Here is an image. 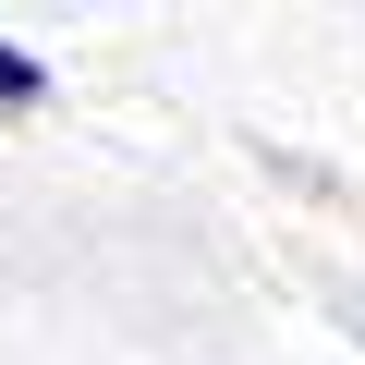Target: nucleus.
<instances>
[{
    "mask_svg": "<svg viewBox=\"0 0 365 365\" xmlns=\"http://www.w3.org/2000/svg\"><path fill=\"white\" fill-rule=\"evenodd\" d=\"M37 98H49V61H37V49H13V37H0V122H25Z\"/></svg>",
    "mask_w": 365,
    "mask_h": 365,
    "instance_id": "f257e3e1",
    "label": "nucleus"
}]
</instances>
